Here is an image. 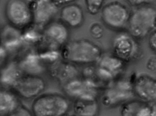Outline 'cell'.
<instances>
[{"label": "cell", "mask_w": 156, "mask_h": 116, "mask_svg": "<svg viewBox=\"0 0 156 116\" xmlns=\"http://www.w3.org/2000/svg\"><path fill=\"white\" fill-rule=\"evenodd\" d=\"M130 5L136 7L141 6L151 5L155 0H126Z\"/></svg>", "instance_id": "19"}, {"label": "cell", "mask_w": 156, "mask_h": 116, "mask_svg": "<svg viewBox=\"0 0 156 116\" xmlns=\"http://www.w3.org/2000/svg\"><path fill=\"white\" fill-rule=\"evenodd\" d=\"M23 74L18 63L6 64L0 72V82L3 87L12 88Z\"/></svg>", "instance_id": "15"}, {"label": "cell", "mask_w": 156, "mask_h": 116, "mask_svg": "<svg viewBox=\"0 0 156 116\" xmlns=\"http://www.w3.org/2000/svg\"><path fill=\"white\" fill-rule=\"evenodd\" d=\"M19 96L8 88H0V115L15 114L21 107Z\"/></svg>", "instance_id": "13"}, {"label": "cell", "mask_w": 156, "mask_h": 116, "mask_svg": "<svg viewBox=\"0 0 156 116\" xmlns=\"http://www.w3.org/2000/svg\"><path fill=\"white\" fill-rule=\"evenodd\" d=\"M130 12L126 5L118 1H114L103 7L101 17L107 26L112 29H119L127 25Z\"/></svg>", "instance_id": "7"}, {"label": "cell", "mask_w": 156, "mask_h": 116, "mask_svg": "<svg viewBox=\"0 0 156 116\" xmlns=\"http://www.w3.org/2000/svg\"><path fill=\"white\" fill-rule=\"evenodd\" d=\"M29 6L32 20L39 26H44L51 21L59 12V6L52 0H33Z\"/></svg>", "instance_id": "9"}, {"label": "cell", "mask_w": 156, "mask_h": 116, "mask_svg": "<svg viewBox=\"0 0 156 116\" xmlns=\"http://www.w3.org/2000/svg\"><path fill=\"white\" fill-rule=\"evenodd\" d=\"M8 20L12 25L18 27L27 26L32 20L31 12L24 0H9L5 8Z\"/></svg>", "instance_id": "8"}, {"label": "cell", "mask_w": 156, "mask_h": 116, "mask_svg": "<svg viewBox=\"0 0 156 116\" xmlns=\"http://www.w3.org/2000/svg\"><path fill=\"white\" fill-rule=\"evenodd\" d=\"M60 21L67 27L76 28L80 26L84 20L83 10L74 3L63 6L59 11Z\"/></svg>", "instance_id": "12"}, {"label": "cell", "mask_w": 156, "mask_h": 116, "mask_svg": "<svg viewBox=\"0 0 156 116\" xmlns=\"http://www.w3.org/2000/svg\"><path fill=\"white\" fill-rule=\"evenodd\" d=\"M136 8L130 12L127 25L129 33L140 39L156 30V11L151 5Z\"/></svg>", "instance_id": "3"}, {"label": "cell", "mask_w": 156, "mask_h": 116, "mask_svg": "<svg viewBox=\"0 0 156 116\" xmlns=\"http://www.w3.org/2000/svg\"><path fill=\"white\" fill-rule=\"evenodd\" d=\"M58 6L73 3L76 0H52Z\"/></svg>", "instance_id": "23"}, {"label": "cell", "mask_w": 156, "mask_h": 116, "mask_svg": "<svg viewBox=\"0 0 156 116\" xmlns=\"http://www.w3.org/2000/svg\"><path fill=\"white\" fill-rule=\"evenodd\" d=\"M7 53L2 47L0 46V72L6 64Z\"/></svg>", "instance_id": "21"}, {"label": "cell", "mask_w": 156, "mask_h": 116, "mask_svg": "<svg viewBox=\"0 0 156 116\" xmlns=\"http://www.w3.org/2000/svg\"><path fill=\"white\" fill-rule=\"evenodd\" d=\"M124 62L114 55L102 56L97 65L110 72L114 77L123 68Z\"/></svg>", "instance_id": "16"}, {"label": "cell", "mask_w": 156, "mask_h": 116, "mask_svg": "<svg viewBox=\"0 0 156 116\" xmlns=\"http://www.w3.org/2000/svg\"><path fill=\"white\" fill-rule=\"evenodd\" d=\"M45 74L51 84L60 88L80 76V68L61 58L48 65Z\"/></svg>", "instance_id": "5"}, {"label": "cell", "mask_w": 156, "mask_h": 116, "mask_svg": "<svg viewBox=\"0 0 156 116\" xmlns=\"http://www.w3.org/2000/svg\"><path fill=\"white\" fill-rule=\"evenodd\" d=\"M31 111L36 116H67L72 114V102L62 92L48 90L32 100Z\"/></svg>", "instance_id": "2"}, {"label": "cell", "mask_w": 156, "mask_h": 116, "mask_svg": "<svg viewBox=\"0 0 156 116\" xmlns=\"http://www.w3.org/2000/svg\"><path fill=\"white\" fill-rule=\"evenodd\" d=\"M105 0H84L87 12L90 14H97L103 6Z\"/></svg>", "instance_id": "17"}, {"label": "cell", "mask_w": 156, "mask_h": 116, "mask_svg": "<svg viewBox=\"0 0 156 116\" xmlns=\"http://www.w3.org/2000/svg\"><path fill=\"white\" fill-rule=\"evenodd\" d=\"M155 55H152L148 59L146 63L147 68L152 71H156V58Z\"/></svg>", "instance_id": "20"}, {"label": "cell", "mask_w": 156, "mask_h": 116, "mask_svg": "<svg viewBox=\"0 0 156 116\" xmlns=\"http://www.w3.org/2000/svg\"><path fill=\"white\" fill-rule=\"evenodd\" d=\"M42 37L44 42L60 49L68 41L67 27L61 21H51L44 26Z\"/></svg>", "instance_id": "10"}, {"label": "cell", "mask_w": 156, "mask_h": 116, "mask_svg": "<svg viewBox=\"0 0 156 116\" xmlns=\"http://www.w3.org/2000/svg\"><path fill=\"white\" fill-rule=\"evenodd\" d=\"M135 78L133 84V89L136 94L146 102H153L155 100V79L145 73L137 75Z\"/></svg>", "instance_id": "11"}, {"label": "cell", "mask_w": 156, "mask_h": 116, "mask_svg": "<svg viewBox=\"0 0 156 116\" xmlns=\"http://www.w3.org/2000/svg\"><path fill=\"white\" fill-rule=\"evenodd\" d=\"M89 31L94 38L98 39L102 36L104 30L100 24L97 22H94L90 25L89 28Z\"/></svg>", "instance_id": "18"}, {"label": "cell", "mask_w": 156, "mask_h": 116, "mask_svg": "<svg viewBox=\"0 0 156 116\" xmlns=\"http://www.w3.org/2000/svg\"><path fill=\"white\" fill-rule=\"evenodd\" d=\"M112 47L113 55L124 62L139 59L142 55L140 45L129 33L117 35L113 40Z\"/></svg>", "instance_id": "6"}, {"label": "cell", "mask_w": 156, "mask_h": 116, "mask_svg": "<svg viewBox=\"0 0 156 116\" xmlns=\"http://www.w3.org/2000/svg\"><path fill=\"white\" fill-rule=\"evenodd\" d=\"M102 51L97 44L89 40L79 39L67 41L61 48V58L79 68L96 64Z\"/></svg>", "instance_id": "1"}, {"label": "cell", "mask_w": 156, "mask_h": 116, "mask_svg": "<svg viewBox=\"0 0 156 116\" xmlns=\"http://www.w3.org/2000/svg\"><path fill=\"white\" fill-rule=\"evenodd\" d=\"M72 114L76 116H93L97 112L98 106L95 98L82 97L72 101Z\"/></svg>", "instance_id": "14"}, {"label": "cell", "mask_w": 156, "mask_h": 116, "mask_svg": "<svg viewBox=\"0 0 156 116\" xmlns=\"http://www.w3.org/2000/svg\"><path fill=\"white\" fill-rule=\"evenodd\" d=\"M156 30L151 32L149 35L148 42L149 45L152 50H156Z\"/></svg>", "instance_id": "22"}, {"label": "cell", "mask_w": 156, "mask_h": 116, "mask_svg": "<svg viewBox=\"0 0 156 116\" xmlns=\"http://www.w3.org/2000/svg\"><path fill=\"white\" fill-rule=\"evenodd\" d=\"M50 84L44 73H26L21 75L12 88L19 97L33 100L48 91Z\"/></svg>", "instance_id": "4"}]
</instances>
